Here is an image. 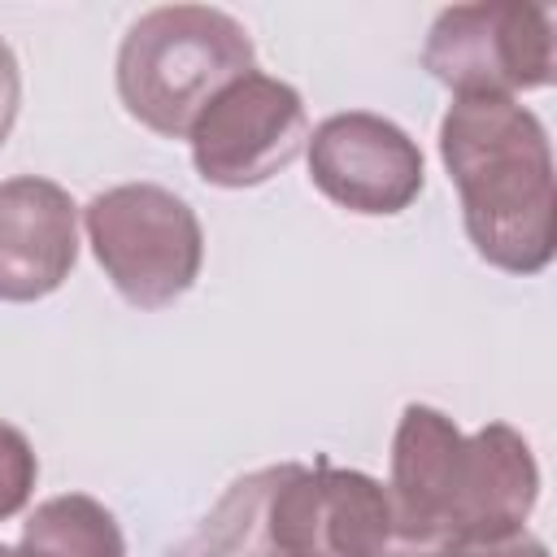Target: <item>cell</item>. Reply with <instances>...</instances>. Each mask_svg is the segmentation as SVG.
I'll use <instances>...</instances> for the list:
<instances>
[{"instance_id": "6da1fadb", "label": "cell", "mask_w": 557, "mask_h": 557, "mask_svg": "<svg viewBox=\"0 0 557 557\" xmlns=\"http://www.w3.org/2000/svg\"><path fill=\"white\" fill-rule=\"evenodd\" d=\"M540 492L527 440L487 422L461 435L431 405H409L392 440V509L413 557H444L457 540H496L522 531Z\"/></svg>"}, {"instance_id": "7a4b0ae2", "label": "cell", "mask_w": 557, "mask_h": 557, "mask_svg": "<svg viewBox=\"0 0 557 557\" xmlns=\"http://www.w3.org/2000/svg\"><path fill=\"white\" fill-rule=\"evenodd\" d=\"M440 157L461 191L474 252L509 274H540L557 252L553 152L540 117L513 96H457Z\"/></svg>"}, {"instance_id": "3957f363", "label": "cell", "mask_w": 557, "mask_h": 557, "mask_svg": "<svg viewBox=\"0 0 557 557\" xmlns=\"http://www.w3.org/2000/svg\"><path fill=\"white\" fill-rule=\"evenodd\" d=\"M252 70L248 30L209 4L148 9L117 48V96L157 135H187L200 109Z\"/></svg>"}, {"instance_id": "277c9868", "label": "cell", "mask_w": 557, "mask_h": 557, "mask_svg": "<svg viewBox=\"0 0 557 557\" xmlns=\"http://www.w3.org/2000/svg\"><path fill=\"white\" fill-rule=\"evenodd\" d=\"M83 218L96 261L135 309H165L196 283L205 235L183 196L157 183H122L91 196Z\"/></svg>"}, {"instance_id": "5b68a950", "label": "cell", "mask_w": 557, "mask_h": 557, "mask_svg": "<svg viewBox=\"0 0 557 557\" xmlns=\"http://www.w3.org/2000/svg\"><path fill=\"white\" fill-rule=\"evenodd\" d=\"M422 65L457 96H513L553 83V17L544 4L479 0L431 22Z\"/></svg>"}, {"instance_id": "8992f818", "label": "cell", "mask_w": 557, "mask_h": 557, "mask_svg": "<svg viewBox=\"0 0 557 557\" xmlns=\"http://www.w3.org/2000/svg\"><path fill=\"white\" fill-rule=\"evenodd\" d=\"M196 174L213 187H257L296 161L309 139L305 100L292 83L248 70L222 87L187 131Z\"/></svg>"}, {"instance_id": "52a82bcc", "label": "cell", "mask_w": 557, "mask_h": 557, "mask_svg": "<svg viewBox=\"0 0 557 557\" xmlns=\"http://www.w3.org/2000/svg\"><path fill=\"white\" fill-rule=\"evenodd\" d=\"M309 178L352 213H400L422 191V152L379 113H335L309 135Z\"/></svg>"}, {"instance_id": "ba28073f", "label": "cell", "mask_w": 557, "mask_h": 557, "mask_svg": "<svg viewBox=\"0 0 557 557\" xmlns=\"http://www.w3.org/2000/svg\"><path fill=\"white\" fill-rule=\"evenodd\" d=\"M78 257V213L52 178L17 174L0 183V300L57 292Z\"/></svg>"}, {"instance_id": "9c48e42d", "label": "cell", "mask_w": 557, "mask_h": 557, "mask_svg": "<svg viewBox=\"0 0 557 557\" xmlns=\"http://www.w3.org/2000/svg\"><path fill=\"white\" fill-rule=\"evenodd\" d=\"M287 466H270L257 474H244L226 487V496L213 505V513L165 557H265L270 553V496Z\"/></svg>"}, {"instance_id": "30bf717a", "label": "cell", "mask_w": 557, "mask_h": 557, "mask_svg": "<svg viewBox=\"0 0 557 557\" xmlns=\"http://www.w3.org/2000/svg\"><path fill=\"white\" fill-rule=\"evenodd\" d=\"M22 557H126V540L100 500L70 492L44 500L26 518Z\"/></svg>"}, {"instance_id": "8fae6325", "label": "cell", "mask_w": 557, "mask_h": 557, "mask_svg": "<svg viewBox=\"0 0 557 557\" xmlns=\"http://www.w3.org/2000/svg\"><path fill=\"white\" fill-rule=\"evenodd\" d=\"M35 474H39L35 448L26 444V435L17 426L0 422V518H13L30 500Z\"/></svg>"}, {"instance_id": "7c38bea8", "label": "cell", "mask_w": 557, "mask_h": 557, "mask_svg": "<svg viewBox=\"0 0 557 557\" xmlns=\"http://www.w3.org/2000/svg\"><path fill=\"white\" fill-rule=\"evenodd\" d=\"M444 557H548V548L527 531H509L496 540H457L444 548Z\"/></svg>"}, {"instance_id": "4fadbf2b", "label": "cell", "mask_w": 557, "mask_h": 557, "mask_svg": "<svg viewBox=\"0 0 557 557\" xmlns=\"http://www.w3.org/2000/svg\"><path fill=\"white\" fill-rule=\"evenodd\" d=\"M17 104H22L17 57H13V48L0 39V144L9 139V131H13V122H17Z\"/></svg>"}, {"instance_id": "5bb4252c", "label": "cell", "mask_w": 557, "mask_h": 557, "mask_svg": "<svg viewBox=\"0 0 557 557\" xmlns=\"http://www.w3.org/2000/svg\"><path fill=\"white\" fill-rule=\"evenodd\" d=\"M265 557H322V553H292V548H270Z\"/></svg>"}, {"instance_id": "9a60e30c", "label": "cell", "mask_w": 557, "mask_h": 557, "mask_svg": "<svg viewBox=\"0 0 557 557\" xmlns=\"http://www.w3.org/2000/svg\"><path fill=\"white\" fill-rule=\"evenodd\" d=\"M0 557H22V548H9V544H0Z\"/></svg>"}]
</instances>
